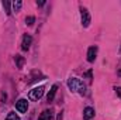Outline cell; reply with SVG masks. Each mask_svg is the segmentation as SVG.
Listing matches in <instances>:
<instances>
[{"label":"cell","mask_w":121,"mask_h":120,"mask_svg":"<svg viewBox=\"0 0 121 120\" xmlns=\"http://www.w3.org/2000/svg\"><path fill=\"white\" fill-rule=\"evenodd\" d=\"M68 88L72 90V92H78L82 96L86 95V86H85V83L80 79H78V78H70L68 81Z\"/></svg>","instance_id":"6da1fadb"},{"label":"cell","mask_w":121,"mask_h":120,"mask_svg":"<svg viewBox=\"0 0 121 120\" xmlns=\"http://www.w3.org/2000/svg\"><path fill=\"white\" fill-rule=\"evenodd\" d=\"M44 90H45L44 86H37V88L31 89L30 93H28L30 100H39V99L42 97V95H44Z\"/></svg>","instance_id":"7a4b0ae2"},{"label":"cell","mask_w":121,"mask_h":120,"mask_svg":"<svg viewBox=\"0 0 121 120\" xmlns=\"http://www.w3.org/2000/svg\"><path fill=\"white\" fill-rule=\"evenodd\" d=\"M80 16H82V26L83 27H89V24H90V14H89V11H87V9H80Z\"/></svg>","instance_id":"3957f363"},{"label":"cell","mask_w":121,"mask_h":120,"mask_svg":"<svg viewBox=\"0 0 121 120\" xmlns=\"http://www.w3.org/2000/svg\"><path fill=\"white\" fill-rule=\"evenodd\" d=\"M16 109H17L20 113H26L27 109H28V102H27V99H20L18 102H16Z\"/></svg>","instance_id":"277c9868"},{"label":"cell","mask_w":121,"mask_h":120,"mask_svg":"<svg viewBox=\"0 0 121 120\" xmlns=\"http://www.w3.org/2000/svg\"><path fill=\"white\" fill-rule=\"evenodd\" d=\"M31 42H32L31 35H28V34H24V37H23V42H21V48H23L24 51H27V50L30 48Z\"/></svg>","instance_id":"5b68a950"},{"label":"cell","mask_w":121,"mask_h":120,"mask_svg":"<svg viewBox=\"0 0 121 120\" xmlns=\"http://www.w3.org/2000/svg\"><path fill=\"white\" fill-rule=\"evenodd\" d=\"M96 55H97V47H96V45H94V47H90V48L87 50V61H89V62H94Z\"/></svg>","instance_id":"8992f818"},{"label":"cell","mask_w":121,"mask_h":120,"mask_svg":"<svg viewBox=\"0 0 121 120\" xmlns=\"http://www.w3.org/2000/svg\"><path fill=\"white\" fill-rule=\"evenodd\" d=\"M94 109L93 107H85V110H83V117H85V120H90L94 117Z\"/></svg>","instance_id":"52a82bcc"},{"label":"cell","mask_w":121,"mask_h":120,"mask_svg":"<svg viewBox=\"0 0 121 120\" xmlns=\"http://www.w3.org/2000/svg\"><path fill=\"white\" fill-rule=\"evenodd\" d=\"M56 90H58V85H52V88H51L48 96H47V100H48V102H52V100H54V97H55V95H56Z\"/></svg>","instance_id":"ba28073f"},{"label":"cell","mask_w":121,"mask_h":120,"mask_svg":"<svg viewBox=\"0 0 121 120\" xmlns=\"http://www.w3.org/2000/svg\"><path fill=\"white\" fill-rule=\"evenodd\" d=\"M51 117H52V110L49 109V110H44V112L39 115L38 120H51Z\"/></svg>","instance_id":"9c48e42d"},{"label":"cell","mask_w":121,"mask_h":120,"mask_svg":"<svg viewBox=\"0 0 121 120\" xmlns=\"http://www.w3.org/2000/svg\"><path fill=\"white\" fill-rule=\"evenodd\" d=\"M11 6H13V11H20L21 10V6H23V1H20V0H16V1H13L11 3Z\"/></svg>","instance_id":"30bf717a"},{"label":"cell","mask_w":121,"mask_h":120,"mask_svg":"<svg viewBox=\"0 0 121 120\" xmlns=\"http://www.w3.org/2000/svg\"><path fill=\"white\" fill-rule=\"evenodd\" d=\"M14 61H16V64H17V68L21 69L23 65H24V58H23L21 55H16V57H14Z\"/></svg>","instance_id":"8fae6325"},{"label":"cell","mask_w":121,"mask_h":120,"mask_svg":"<svg viewBox=\"0 0 121 120\" xmlns=\"http://www.w3.org/2000/svg\"><path fill=\"white\" fill-rule=\"evenodd\" d=\"M10 6H11V3H10V1H7V0H4V1H3V7H4V11H6V14H7V16H10V14H11V9H10Z\"/></svg>","instance_id":"7c38bea8"},{"label":"cell","mask_w":121,"mask_h":120,"mask_svg":"<svg viewBox=\"0 0 121 120\" xmlns=\"http://www.w3.org/2000/svg\"><path fill=\"white\" fill-rule=\"evenodd\" d=\"M6 120H20V117H18V115H16L14 112H10V113L7 115Z\"/></svg>","instance_id":"4fadbf2b"},{"label":"cell","mask_w":121,"mask_h":120,"mask_svg":"<svg viewBox=\"0 0 121 120\" xmlns=\"http://www.w3.org/2000/svg\"><path fill=\"white\" fill-rule=\"evenodd\" d=\"M34 21H35V17H32V16H28V17L26 18L27 26H32V24H34Z\"/></svg>","instance_id":"5bb4252c"},{"label":"cell","mask_w":121,"mask_h":120,"mask_svg":"<svg viewBox=\"0 0 121 120\" xmlns=\"http://www.w3.org/2000/svg\"><path fill=\"white\" fill-rule=\"evenodd\" d=\"M116 93L121 97V88H120V86H116Z\"/></svg>","instance_id":"9a60e30c"},{"label":"cell","mask_w":121,"mask_h":120,"mask_svg":"<svg viewBox=\"0 0 121 120\" xmlns=\"http://www.w3.org/2000/svg\"><path fill=\"white\" fill-rule=\"evenodd\" d=\"M85 76H86V78H89V79H91V71H87V72L85 74Z\"/></svg>","instance_id":"2e32d148"},{"label":"cell","mask_w":121,"mask_h":120,"mask_svg":"<svg viewBox=\"0 0 121 120\" xmlns=\"http://www.w3.org/2000/svg\"><path fill=\"white\" fill-rule=\"evenodd\" d=\"M37 4H38V6H44V4H45V1H37Z\"/></svg>","instance_id":"e0dca14e"},{"label":"cell","mask_w":121,"mask_h":120,"mask_svg":"<svg viewBox=\"0 0 121 120\" xmlns=\"http://www.w3.org/2000/svg\"><path fill=\"white\" fill-rule=\"evenodd\" d=\"M56 120H62V112H60L59 115H58V117H56Z\"/></svg>","instance_id":"ac0fdd59"},{"label":"cell","mask_w":121,"mask_h":120,"mask_svg":"<svg viewBox=\"0 0 121 120\" xmlns=\"http://www.w3.org/2000/svg\"><path fill=\"white\" fill-rule=\"evenodd\" d=\"M118 75H120V76H121V71H118Z\"/></svg>","instance_id":"d6986e66"}]
</instances>
